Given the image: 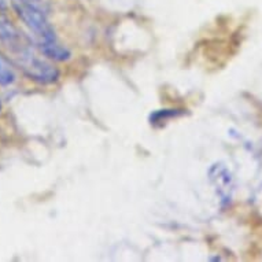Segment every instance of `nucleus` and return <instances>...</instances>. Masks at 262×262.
<instances>
[{
	"instance_id": "1",
	"label": "nucleus",
	"mask_w": 262,
	"mask_h": 262,
	"mask_svg": "<svg viewBox=\"0 0 262 262\" xmlns=\"http://www.w3.org/2000/svg\"><path fill=\"white\" fill-rule=\"evenodd\" d=\"M0 43L9 52L10 59L22 70V73L32 81L39 84H54L59 80V70L46 56L37 52V46L24 35L13 22L0 17Z\"/></svg>"
},
{
	"instance_id": "2",
	"label": "nucleus",
	"mask_w": 262,
	"mask_h": 262,
	"mask_svg": "<svg viewBox=\"0 0 262 262\" xmlns=\"http://www.w3.org/2000/svg\"><path fill=\"white\" fill-rule=\"evenodd\" d=\"M13 7L18 17L21 18V21L30 30V33H33L36 46L47 59L55 62H64L70 59L72 54L69 48L64 47L58 40V36L48 21L43 7L19 0H13Z\"/></svg>"
},
{
	"instance_id": "3",
	"label": "nucleus",
	"mask_w": 262,
	"mask_h": 262,
	"mask_svg": "<svg viewBox=\"0 0 262 262\" xmlns=\"http://www.w3.org/2000/svg\"><path fill=\"white\" fill-rule=\"evenodd\" d=\"M15 81V73L9 60L0 54V85H10Z\"/></svg>"
},
{
	"instance_id": "4",
	"label": "nucleus",
	"mask_w": 262,
	"mask_h": 262,
	"mask_svg": "<svg viewBox=\"0 0 262 262\" xmlns=\"http://www.w3.org/2000/svg\"><path fill=\"white\" fill-rule=\"evenodd\" d=\"M19 2H25V3H32V5L39 6V7H43V2L41 0H19ZM44 9V7H43Z\"/></svg>"
},
{
	"instance_id": "5",
	"label": "nucleus",
	"mask_w": 262,
	"mask_h": 262,
	"mask_svg": "<svg viewBox=\"0 0 262 262\" xmlns=\"http://www.w3.org/2000/svg\"><path fill=\"white\" fill-rule=\"evenodd\" d=\"M0 10H6V0H0Z\"/></svg>"
},
{
	"instance_id": "6",
	"label": "nucleus",
	"mask_w": 262,
	"mask_h": 262,
	"mask_svg": "<svg viewBox=\"0 0 262 262\" xmlns=\"http://www.w3.org/2000/svg\"><path fill=\"white\" fill-rule=\"evenodd\" d=\"M3 112V103H2V100H0V114Z\"/></svg>"
}]
</instances>
